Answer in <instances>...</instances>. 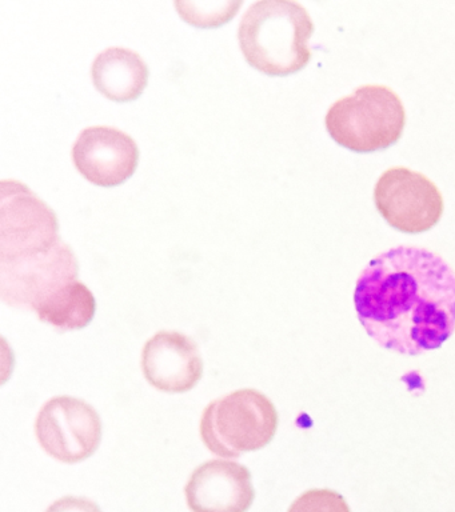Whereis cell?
<instances>
[{"mask_svg":"<svg viewBox=\"0 0 455 512\" xmlns=\"http://www.w3.org/2000/svg\"><path fill=\"white\" fill-rule=\"evenodd\" d=\"M354 303L379 346L419 355L441 347L455 330V272L425 248H391L362 271Z\"/></svg>","mask_w":455,"mask_h":512,"instance_id":"obj_1","label":"cell"},{"mask_svg":"<svg viewBox=\"0 0 455 512\" xmlns=\"http://www.w3.org/2000/svg\"><path fill=\"white\" fill-rule=\"evenodd\" d=\"M313 32V20L301 4L262 0L243 15L238 39L251 67L269 76H287L310 62Z\"/></svg>","mask_w":455,"mask_h":512,"instance_id":"obj_2","label":"cell"},{"mask_svg":"<svg viewBox=\"0 0 455 512\" xmlns=\"http://www.w3.org/2000/svg\"><path fill=\"white\" fill-rule=\"evenodd\" d=\"M405 122V107L398 95L375 84L337 100L325 118L331 139L359 154L393 146L401 139Z\"/></svg>","mask_w":455,"mask_h":512,"instance_id":"obj_3","label":"cell"},{"mask_svg":"<svg viewBox=\"0 0 455 512\" xmlns=\"http://www.w3.org/2000/svg\"><path fill=\"white\" fill-rule=\"evenodd\" d=\"M278 412L262 392L246 388L211 402L203 412L201 436L213 454L239 458L258 451L273 440Z\"/></svg>","mask_w":455,"mask_h":512,"instance_id":"obj_4","label":"cell"},{"mask_svg":"<svg viewBox=\"0 0 455 512\" xmlns=\"http://www.w3.org/2000/svg\"><path fill=\"white\" fill-rule=\"evenodd\" d=\"M78 274L77 256L61 239L50 250L0 259V296L11 307L37 312Z\"/></svg>","mask_w":455,"mask_h":512,"instance_id":"obj_5","label":"cell"},{"mask_svg":"<svg viewBox=\"0 0 455 512\" xmlns=\"http://www.w3.org/2000/svg\"><path fill=\"white\" fill-rule=\"evenodd\" d=\"M61 240L57 215L17 180L0 183V259L50 250Z\"/></svg>","mask_w":455,"mask_h":512,"instance_id":"obj_6","label":"cell"},{"mask_svg":"<svg viewBox=\"0 0 455 512\" xmlns=\"http://www.w3.org/2000/svg\"><path fill=\"white\" fill-rule=\"evenodd\" d=\"M374 203L382 218L395 230L421 234L431 230L443 214V198L425 175L394 167L379 176Z\"/></svg>","mask_w":455,"mask_h":512,"instance_id":"obj_7","label":"cell"},{"mask_svg":"<svg viewBox=\"0 0 455 512\" xmlns=\"http://www.w3.org/2000/svg\"><path fill=\"white\" fill-rule=\"evenodd\" d=\"M35 434L43 450L63 463H79L98 450L102 420L85 400L73 396L51 399L39 412Z\"/></svg>","mask_w":455,"mask_h":512,"instance_id":"obj_8","label":"cell"},{"mask_svg":"<svg viewBox=\"0 0 455 512\" xmlns=\"http://www.w3.org/2000/svg\"><path fill=\"white\" fill-rule=\"evenodd\" d=\"M77 170L89 182L101 187H115L134 175L139 162V148L126 132L113 127L86 128L73 148Z\"/></svg>","mask_w":455,"mask_h":512,"instance_id":"obj_9","label":"cell"},{"mask_svg":"<svg viewBox=\"0 0 455 512\" xmlns=\"http://www.w3.org/2000/svg\"><path fill=\"white\" fill-rule=\"evenodd\" d=\"M142 371L151 386L169 394L193 390L203 374L197 343L177 331H161L146 343Z\"/></svg>","mask_w":455,"mask_h":512,"instance_id":"obj_10","label":"cell"},{"mask_svg":"<svg viewBox=\"0 0 455 512\" xmlns=\"http://www.w3.org/2000/svg\"><path fill=\"white\" fill-rule=\"evenodd\" d=\"M185 491L193 512H246L255 498L249 468L225 459L199 466Z\"/></svg>","mask_w":455,"mask_h":512,"instance_id":"obj_11","label":"cell"},{"mask_svg":"<svg viewBox=\"0 0 455 512\" xmlns=\"http://www.w3.org/2000/svg\"><path fill=\"white\" fill-rule=\"evenodd\" d=\"M91 76L95 88L114 102H133L149 83V68L137 52L111 47L94 60Z\"/></svg>","mask_w":455,"mask_h":512,"instance_id":"obj_12","label":"cell"},{"mask_svg":"<svg viewBox=\"0 0 455 512\" xmlns=\"http://www.w3.org/2000/svg\"><path fill=\"white\" fill-rule=\"evenodd\" d=\"M97 302L89 287L79 280L59 291L37 311L42 322L59 331L82 330L94 319Z\"/></svg>","mask_w":455,"mask_h":512,"instance_id":"obj_13","label":"cell"},{"mask_svg":"<svg viewBox=\"0 0 455 512\" xmlns=\"http://www.w3.org/2000/svg\"><path fill=\"white\" fill-rule=\"evenodd\" d=\"M287 512H350V508L335 491L310 490L295 499Z\"/></svg>","mask_w":455,"mask_h":512,"instance_id":"obj_14","label":"cell"},{"mask_svg":"<svg viewBox=\"0 0 455 512\" xmlns=\"http://www.w3.org/2000/svg\"><path fill=\"white\" fill-rule=\"evenodd\" d=\"M46 512H102L97 503L81 496H66L47 508Z\"/></svg>","mask_w":455,"mask_h":512,"instance_id":"obj_15","label":"cell"}]
</instances>
